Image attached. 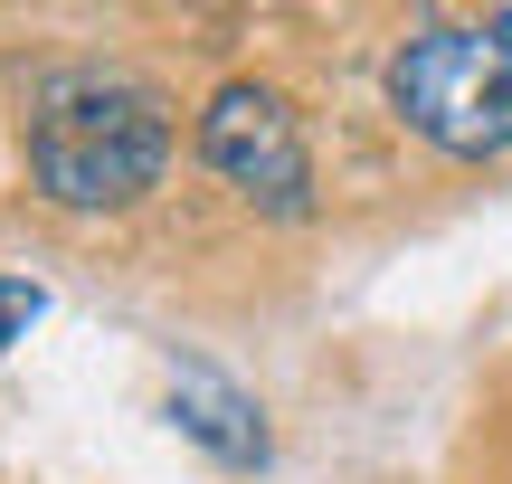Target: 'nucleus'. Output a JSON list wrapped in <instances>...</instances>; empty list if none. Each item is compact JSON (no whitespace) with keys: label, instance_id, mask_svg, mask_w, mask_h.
Here are the masks:
<instances>
[{"label":"nucleus","instance_id":"f257e3e1","mask_svg":"<svg viewBox=\"0 0 512 484\" xmlns=\"http://www.w3.org/2000/svg\"><path fill=\"white\" fill-rule=\"evenodd\" d=\"M171 162V105L133 76L67 67L29 105V181L57 209H124Z\"/></svg>","mask_w":512,"mask_h":484},{"label":"nucleus","instance_id":"f03ea898","mask_svg":"<svg viewBox=\"0 0 512 484\" xmlns=\"http://www.w3.org/2000/svg\"><path fill=\"white\" fill-rule=\"evenodd\" d=\"M389 114L456 162L512 152V48L475 19H427L389 48Z\"/></svg>","mask_w":512,"mask_h":484},{"label":"nucleus","instance_id":"7ed1b4c3","mask_svg":"<svg viewBox=\"0 0 512 484\" xmlns=\"http://www.w3.org/2000/svg\"><path fill=\"white\" fill-rule=\"evenodd\" d=\"M200 162L219 171L238 200L275 209V219H304V209H313L304 124H294V105L275 86H256V76H228V86L200 105Z\"/></svg>","mask_w":512,"mask_h":484},{"label":"nucleus","instance_id":"20e7f679","mask_svg":"<svg viewBox=\"0 0 512 484\" xmlns=\"http://www.w3.org/2000/svg\"><path fill=\"white\" fill-rule=\"evenodd\" d=\"M171 428L209 447L219 466H266V409L209 361H171Z\"/></svg>","mask_w":512,"mask_h":484},{"label":"nucleus","instance_id":"39448f33","mask_svg":"<svg viewBox=\"0 0 512 484\" xmlns=\"http://www.w3.org/2000/svg\"><path fill=\"white\" fill-rule=\"evenodd\" d=\"M38 314H48V295H38L29 276H0V342H19Z\"/></svg>","mask_w":512,"mask_h":484},{"label":"nucleus","instance_id":"423d86ee","mask_svg":"<svg viewBox=\"0 0 512 484\" xmlns=\"http://www.w3.org/2000/svg\"><path fill=\"white\" fill-rule=\"evenodd\" d=\"M494 38H503V48H512V10H503V19H494Z\"/></svg>","mask_w":512,"mask_h":484}]
</instances>
